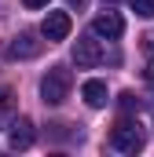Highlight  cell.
I'll return each instance as SVG.
<instances>
[{"label":"cell","mask_w":154,"mask_h":157,"mask_svg":"<svg viewBox=\"0 0 154 157\" xmlns=\"http://www.w3.org/2000/svg\"><path fill=\"white\" fill-rule=\"evenodd\" d=\"M107 146L117 150V154H140V150L147 146V132H143V124H140L136 117H121L114 128H110Z\"/></svg>","instance_id":"cell-1"},{"label":"cell","mask_w":154,"mask_h":157,"mask_svg":"<svg viewBox=\"0 0 154 157\" xmlns=\"http://www.w3.org/2000/svg\"><path fill=\"white\" fill-rule=\"evenodd\" d=\"M70 88H74V73L66 66H51L44 73V80H40V99L48 106H63L70 99Z\"/></svg>","instance_id":"cell-2"},{"label":"cell","mask_w":154,"mask_h":157,"mask_svg":"<svg viewBox=\"0 0 154 157\" xmlns=\"http://www.w3.org/2000/svg\"><path fill=\"white\" fill-rule=\"evenodd\" d=\"M121 62V55L117 51H110L107 55V48L95 40V33L92 37H77V44H74V62H77V70H92V66H99V62Z\"/></svg>","instance_id":"cell-3"},{"label":"cell","mask_w":154,"mask_h":157,"mask_svg":"<svg viewBox=\"0 0 154 157\" xmlns=\"http://www.w3.org/2000/svg\"><path fill=\"white\" fill-rule=\"evenodd\" d=\"M70 29H74V22H70V15H66V11H48V15H44V22H40V37L48 40V44L66 40V37H70Z\"/></svg>","instance_id":"cell-4"},{"label":"cell","mask_w":154,"mask_h":157,"mask_svg":"<svg viewBox=\"0 0 154 157\" xmlns=\"http://www.w3.org/2000/svg\"><path fill=\"white\" fill-rule=\"evenodd\" d=\"M33 139H37V132H33V121L30 117H18V121L7 124V146L11 150H30Z\"/></svg>","instance_id":"cell-5"},{"label":"cell","mask_w":154,"mask_h":157,"mask_svg":"<svg viewBox=\"0 0 154 157\" xmlns=\"http://www.w3.org/2000/svg\"><path fill=\"white\" fill-rule=\"evenodd\" d=\"M92 33H95V37H107V40H117L125 33V18L114 15V11H103V15L92 18Z\"/></svg>","instance_id":"cell-6"},{"label":"cell","mask_w":154,"mask_h":157,"mask_svg":"<svg viewBox=\"0 0 154 157\" xmlns=\"http://www.w3.org/2000/svg\"><path fill=\"white\" fill-rule=\"evenodd\" d=\"M40 44H44V40H37L33 33H18V37L7 40L4 55H7V59H33V55L40 51Z\"/></svg>","instance_id":"cell-7"},{"label":"cell","mask_w":154,"mask_h":157,"mask_svg":"<svg viewBox=\"0 0 154 157\" xmlns=\"http://www.w3.org/2000/svg\"><path fill=\"white\" fill-rule=\"evenodd\" d=\"M81 95H84V102H88L92 110H103V106H107V84H103V80H84V84H81Z\"/></svg>","instance_id":"cell-8"},{"label":"cell","mask_w":154,"mask_h":157,"mask_svg":"<svg viewBox=\"0 0 154 157\" xmlns=\"http://www.w3.org/2000/svg\"><path fill=\"white\" fill-rule=\"evenodd\" d=\"M15 110H18V99H15L11 88H4V91H0V132L15 121Z\"/></svg>","instance_id":"cell-9"},{"label":"cell","mask_w":154,"mask_h":157,"mask_svg":"<svg viewBox=\"0 0 154 157\" xmlns=\"http://www.w3.org/2000/svg\"><path fill=\"white\" fill-rule=\"evenodd\" d=\"M117 106H121L125 113H140V110H143V99L132 95V91H121V95H117Z\"/></svg>","instance_id":"cell-10"},{"label":"cell","mask_w":154,"mask_h":157,"mask_svg":"<svg viewBox=\"0 0 154 157\" xmlns=\"http://www.w3.org/2000/svg\"><path fill=\"white\" fill-rule=\"evenodd\" d=\"M128 4H132V11H136V15L154 18V0H128Z\"/></svg>","instance_id":"cell-11"},{"label":"cell","mask_w":154,"mask_h":157,"mask_svg":"<svg viewBox=\"0 0 154 157\" xmlns=\"http://www.w3.org/2000/svg\"><path fill=\"white\" fill-rule=\"evenodd\" d=\"M140 48H143V55H147V59L154 62V29H151V33H143V40H140Z\"/></svg>","instance_id":"cell-12"},{"label":"cell","mask_w":154,"mask_h":157,"mask_svg":"<svg viewBox=\"0 0 154 157\" xmlns=\"http://www.w3.org/2000/svg\"><path fill=\"white\" fill-rule=\"evenodd\" d=\"M22 4H26L30 11H33V7H48V0H22Z\"/></svg>","instance_id":"cell-13"},{"label":"cell","mask_w":154,"mask_h":157,"mask_svg":"<svg viewBox=\"0 0 154 157\" xmlns=\"http://www.w3.org/2000/svg\"><path fill=\"white\" fill-rule=\"evenodd\" d=\"M66 4H70V7H77V11H81V7H84L88 0H66Z\"/></svg>","instance_id":"cell-14"},{"label":"cell","mask_w":154,"mask_h":157,"mask_svg":"<svg viewBox=\"0 0 154 157\" xmlns=\"http://www.w3.org/2000/svg\"><path fill=\"white\" fill-rule=\"evenodd\" d=\"M147 84H151V88H154V70H147Z\"/></svg>","instance_id":"cell-15"},{"label":"cell","mask_w":154,"mask_h":157,"mask_svg":"<svg viewBox=\"0 0 154 157\" xmlns=\"http://www.w3.org/2000/svg\"><path fill=\"white\" fill-rule=\"evenodd\" d=\"M103 4H114V0H103Z\"/></svg>","instance_id":"cell-16"}]
</instances>
